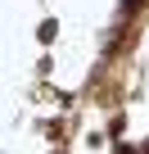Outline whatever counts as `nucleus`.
<instances>
[{
    "label": "nucleus",
    "mask_w": 149,
    "mask_h": 154,
    "mask_svg": "<svg viewBox=\"0 0 149 154\" xmlns=\"http://www.w3.org/2000/svg\"><path fill=\"white\" fill-rule=\"evenodd\" d=\"M36 36H41V41H54V36H59V23H54V18H50V23H41V32H36Z\"/></svg>",
    "instance_id": "1"
},
{
    "label": "nucleus",
    "mask_w": 149,
    "mask_h": 154,
    "mask_svg": "<svg viewBox=\"0 0 149 154\" xmlns=\"http://www.w3.org/2000/svg\"><path fill=\"white\" fill-rule=\"evenodd\" d=\"M118 154H140V149H131V145H118Z\"/></svg>",
    "instance_id": "2"
},
{
    "label": "nucleus",
    "mask_w": 149,
    "mask_h": 154,
    "mask_svg": "<svg viewBox=\"0 0 149 154\" xmlns=\"http://www.w3.org/2000/svg\"><path fill=\"white\" fill-rule=\"evenodd\" d=\"M131 5H140V0H122V9H131Z\"/></svg>",
    "instance_id": "3"
},
{
    "label": "nucleus",
    "mask_w": 149,
    "mask_h": 154,
    "mask_svg": "<svg viewBox=\"0 0 149 154\" xmlns=\"http://www.w3.org/2000/svg\"><path fill=\"white\" fill-rule=\"evenodd\" d=\"M145 154H149V149H145Z\"/></svg>",
    "instance_id": "4"
}]
</instances>
